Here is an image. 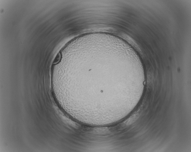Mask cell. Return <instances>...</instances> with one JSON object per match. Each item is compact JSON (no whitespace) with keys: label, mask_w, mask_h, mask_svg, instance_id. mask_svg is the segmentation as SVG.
<instances>
[{"label":"cell","mask_w":191,"mask_h":152,"mask_svg":"<svg viewBox=\"0 0 191 152\" xmlns=\"http://www.w3.org/2000/svg\"><path fill=\"white\" fill-rule=\"evenodd\" d=\"M83 56L80 78L68 79L67 89L73 100L83 109L96 112L111 109L115 91L128 95L144 78L136 58L127 51L97 49Z\"/></svg>","instance_id":"1"}]
</instances>
